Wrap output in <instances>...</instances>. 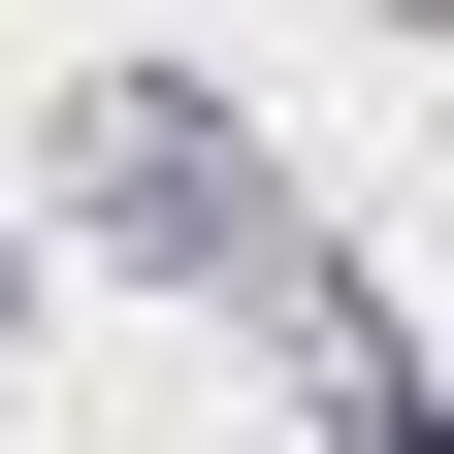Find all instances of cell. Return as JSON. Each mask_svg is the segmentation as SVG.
I'll use <instances>...</instances> for the list:
<instances>
[]
</instances>
